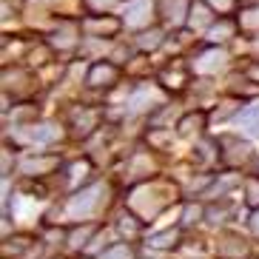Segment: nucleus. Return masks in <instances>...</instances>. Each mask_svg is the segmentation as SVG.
Listing matches in <instances>:
<instances>
[{
	"label": "nucleus",
	"mask_w": 259,
	"mask_h": 259,
	"mask_svg": "<svg viewBox=\"0 0 259 259\" xmlns=\"http://www.w3.org/2000/svg\"><path fill=\"white\" fill-rule=\"evenodd\" d=\"M213 12H231L234 9V0H205Z\"/></svg>",
	"instance_id": "nucleus-17"
},
{
	"label": "nucleus",
	"mask_w": 259,
	"mask_h": 259,
	"mask_svg": "<svg viewBox=\"0 0 259 259\" xmlns=\"http://www.w3.org/2000/svg\"><path fill=\"white\" fill-rule=\"evenodd\" d=\"M120 231H122V234H134V231H137V225L131 222V217H122V222H120Z\"/></svg>",
	"instance_id": "nucleus-21"
},
{
	"label": "nucleus",
	"mask_w": 259,
	"mask_h": 259,
	"mask_svg": "<svg viewBox=\"0 0 259 259\" xmlns=\"http://www.w3.org/2000/svg\"><path fill=\"white\" fill-rule=\"evenodd\" d=\"M248 199H251L253 205H259V180H251V183H248Z\"/></svg>",
	"instance_id": "nucleus-18"
},
{
	"label": "nucleus",
	"mask_w": 259,
	"mask_h": 259,
	"mask_svg": "<svg viewBox=\"0 0 259 259\" xmlns=\"http://www.w3.org/2000/svg\"><path fill=\"white\" fill-rule=\"evenodd\" d=\"M151 15V3L148 0H134L125 6V26H143Z\"/></svg>",
	"instance_id": "nucleus-6"
},
{
	"label": "nucleus",
	"mask_w": 259,
	"mask_h": 259,
	"mask_svg": "<svg viewBox=\"0 0 259 259\" xmlns=\"http://www.w3.org/2000/svg\"><path fill=\"white\" fill-rule=\"evenodd\" d=\"M174 239H177L174 231H165V234H154L148 239V245H154V248H168V245H174Z\"/></svg>",
	"instance_id": "nucleus-13"
},
{
	"label": "nucleus",
	"mask_w": 259,
	"mask_h": 259,
	"mask_svg": "<svg viewBox=\"0 0 259 259\" xmlns=\"http://www.w3.org/2000/svg\"><path fill=\"white\" fill-rule=\"evenodd\" d=\"M188 6H191L188 0H160L162 17H165V23H171V26H183L185 23Z\"/></svg>",
	"instance_id": "nucleus-4"
},
{
	"label": "nucleus",
	"mask_w": 259,
	"mask_h": 259,
	"mask_svg": "<svg viewBox=\"0 0 259 259\" xmlns=\"http://www.w3.org/2000/svg\"><path fill=\"white\" fill-rule=\"evenodd\" d=\"M137 46L143 49V52H154V49H160L162 46V29H148L143 31L137 37Z\"/></svg>",
	"instance_id": "nucleus-8"
},
{
	"label": "nucleus",
	"mask_w": 259,
	"mask_h": 259,
	"mask_svg": "<svg viewBox=\"0 0 259 259\" xmlns=\"http://www.w3.org/2000/svg\"><path fill=\"white\" fill-rule=\"evenodd\" d=\"M52 165H57V160H52V157H43V160H26L23 171L26 174H31V171H49Z\"/></svg>",
	"instance_id": "nucleus-11"
},
{
	"label": "nucleus",
	"mask_w": 259,
	"mask_h": 259,
	"mask_svg": "<svg viewBox=\"0 0 259 259\" xmlns=\"http://www.w3.org/2000/svg\"><path fill=\"white\" fill-rule=\"evenodd\" d=\"M234 31H236V23L234 20H220L217 26H211L208 29V37L217 43V40H228V37H234Z\"/></svg>",
	"instance_id": "nucleus-9"
},
{
	"label": "nucleus",
	"mask_w": 259,
	"mask_h": 259,
	"mask_svg": "<svg viewBox=\"0 0 259 259\" xmlns=\"http://www.w3.org/2000/svg\"><path fill=\"white\" fill-rule=\"evenodd\" d=\"M148 100H151V92H148V89H140V92L128 100L131 111H140V108H145V103H148Z\"/></svg>",
	"instance_id": "nucleus-14"
},
{
	"label": "nucleus",
	"mask_w": 259,
	"mask_h": 259,
	"mask_svg": "<svg viewBox=\"0 0 259 259\" xmlns=\"http://www.w3.org/2000/svg\"><path fill=\"white\" fill-rule=\"evenodd\" d=\"M259 120V103H253V106H248L245 111H239V122L242 125H248V128H253Z\"/></svg>",
	"instance_id": "nucleus-12"
},
{
	"label": "nucleus",
	"mask_w": 259,
	"mask_h": 259,
	"mask_svg": "<svg viewBox=\"0 0 259 259\" xmlns=\"http://www.w3.org/2000/svg\"><path fill=\"white\" fill-rule=\"evenodd\" d=\"M251 77H253V80H259V66H253V69H251Z\"/></svg>",
	"instance_id": "nucleus-24"
},
{
	"label": "nucleus",
	"mask_w": 259,
	"mask_h": 259,
	"mask_svg": "<svg viewBox=\"0 0 259 259\" xmlns=\"http://www.w3.org/2000/svg\"><path fill=\"white\" fill-rule=\"evenodd\" d=\"M251 225H253V231H256V234H259V211L253 213V220H251Z\"/></svg>",
	"instance_id": "nucleus-23"
},
{
	"label": "nucleus",
	"mask_w": 259,
	"mask_h": 259,
	"mask_svg": "<svg viewBox=\"0 0 259 259\" xmlns=\"http://www.w3.org/2000/svg\"><path fill=\"white\" fill-rule=\"evenodd\" d=\"M83 29L89 31V34H94V37H111V34H117L120 31V20L117 17H85L83 20Z\"/></svg>",
	"instance_id": "nucleus-3"
},
{
	"label": "nucleus",
	"mask_w": 259,
	"mask_h": 259,
	"mask_svg": "<svg viewBox=\"0 0 259 259\" xmlns=\"http://www.w3.org/2000/svg\"><path fill=\"white\" fill-rule=\"evenodd\" d=\"M225 66V52L220 49H208L205 54H199V60L194 63V69L202 71V74H211V71H220Z\"/></svg>",
	"instance_id": "nucleus-5"
},
{
	"label": "nucleus",
	"mask_w": 259,
	"mask_h": 259,
	"mask_svg": "<svg viewBox=\"0 0 259 259\" xmlns=\"http://www.w3.org/2000/svg\"><path fill=\"white\" fill-rule=\"evenodd\" d=\"M191 125H194V128H197V125H202V114H194V117H185L183 122H180V131H183V134H188L191 131Z\"/></svg>",
	"instance_id": "nucleus-16"
},
{
	"label": "nucleus",
	"mask_w": 259,
	"mask_h": 259,
	"mask_svg": "<svg viewBox=\"0 0 259 259\" xmlns=\"http://www.w3.org/2000/svg\"><path fill=\"white\" fill-rule=\"evenodd\" d=\"M57 134H60L57 125H37V128L29 131V140H31V143H52Z\"/></svg>",
	"instance_id": "nucleus-10"
},
{
	"label": "nucleus",
	"mask_w": 259,
	"mask_h": 259,
	"mask_svg": "<svg viewBox=\"0 0 259 259\" xmlns=\"http://www.w3.org/2000/svg\"><path fill=\"white\" fill-rule=\"evenodd\" d=\"M103 194H106L103 185H92V188L74 194L71 202H69V213H71V217H85V213H92L94 208L100 205V197H103Z\"/></svg>",
	"instance_id": "nucleus-1"
},
{
	"label": "nucleus",
	"mask_w": 259,
	"mask_h": 259,
	"mask_svg": "<svg viewBox=\"0 0 259 259\" xmlns=\"http://www.w3.org/2000/svg\"><path fill=\"white\" fill-rule=\"evenodd\" d=\"M114 3H117V0H89V6H94V9H103V6H114Z\"/></svg>",
	"instance_id": "nucleus-22"
},
{
	"label": "nucleus",
	"mask_w": 259,
	"mask_h": 259,
	"mask_svg": "<svg viewBox=\"0 0 259 259\" xmlns=\"http://www.w3.org/2000/svg\"><path fill=\"white\" fill-rule=\"evenodd\" d=\"M89 234H92V228H83V231H77V234L71 236V245H74V248H80V245H83V239H85Z\"/></svg>",
	"instance_id": "nucleus-20"
},
{
	"label": "nucleus",
	"mask_w": 259,
	"mask_h": 259,
	"mask_svg": "<svg viewBox=\"0 0 259 259\" xmlns=\"http://www.w3.org/2000/svg\"><path fill=\"white\" fill-rule=\"evenodd\" d=\"M160 80L168 85V89H174V92H180V89H183V85L188 83V71H185L183 66H177V63H174V71H171V66H168V69L160 74Z\"/></svg>",
	"instance_id": "nucleus-7"
},
{
	"label": "nucleus",
	"mask_w": 259,
	"mask_h": 259,
	"mask_svg": "<svg viewBox=\"0 0 259 259\" xmlns=\"http://www.w3.org/2000/svg\"><path fill=\"white\" fill-rule=\"evenodd\" d=\"M117 74H120V69H117L114 63H94L92 69H89V74H85V83L92 85V89H103V85L117 83Z\"/></svg>",
	"instance_id": "nucleus-2"
},
{
	"label": "nucleus",
	"mask_w": 259,
	"mask_h": 259,
	"mask_svg": "<svg viewBox=\"0 0 259 259\" xmlns=\"http://www.w3.org/2000/svg\"><path fill=\"white\" fill-rule=\"evenodd\" d=\"M242 26H259V6L251 9V12L242 17Z\"/></svg>",
	"instance_id": "nucleus-19"
},
{
	"label": "nucleus",
	"mask_w": 259,
	"mask_h": 259,
	"mask_svg": "<svg viewBox=\"0 0 259 259\" xmlns=\"http://www.w3.org/2000/svg\"><path fill=\"white\" fill-rule=\"evenodd\" d=\"M100 259H131V248L128 245H114L111 251H106Z\"/></svg>",
	"instance_id": "nucleus-15"
}]
</instances>
